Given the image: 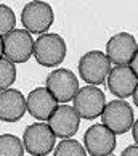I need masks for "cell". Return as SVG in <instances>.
I'll return each instance as SVG.
<instances>
[{"mask_svg":"<svg viewBox=\"0 0 138 156\" xmlns=\"http://www.w3.org/2000/svg\"><path fill=\"white\" fill-rule=\"evenodd\" d=\"M133 108L124 100H112L108 101L105 109L101 113L103 126H106L109 130H112L116 135L125 134L133 126Z\"/></svg>","mask_w":138,"mask_h":156,"instance_id":"cell-5","label":"cell"},{"mask_svg":"<svg viewBox=\"0 0 138 156\" xmlns=\"http://www.w3.org/2000/svg\"><path fill=\"white\" fill-rule=\"evenodd\" d=\"M53 156H87V150L74 138H63L56 145Z\"/></svg>","mask_w":138,"mask_h":156,"instance_id":"cell-16","label":"cell"},{"mask_svg":"<svg viewBox=\"0 0 138 156\" xmlns=\"http://www.w3.org/2000/svg\"><path fill=\"white\" fill-rule=\"evenodd\" d=\"M84 145L91 156H109L116 148V134L103 124H93L85 130Z\"/></svg>","mask_w":138,"mask_h":156,"instance_id":"cell-9","label":"cell"},{"mask_svg":"<svg viewBox=\"0 0 138 156\" xmlns=\"http://www.w3.org/2000/svg\"><path fill=\"white\" fill-rule=\"evenodd\" d=\"M120 156H138V145H130L124 150Z\"/></svg>","mask_w":138,"mask_h":156,"instance_id":"cell-19","label":"cell"},{"mask_svg":"<svg viewBox=\"0 0 138 156\" xmlns=\"http://www.w3.org/2000/svg\"><path fill=\"white\" fill-rule=\"evenodd\" d=\"M136 84H138V77L135 76V73L130 69L129 65L111 68V73L108 76V89L119 100L133 95Z\"/></svg>","mask_w":138,"mask_h":156,"instance_id":"cell-13","label":"cell"},{"mask_svg":"<svg viewBox=\"0 0 138 156\" xmlns=\"http://www.w3.org/2000/svg\"><path fill=\"white\" fill-rule=\"evenodd\" d=\"M0 156H24V145L16 135H0Z\"/></svg>","mask_w":138,"mask_h":156,"instance_id":"cell-15","label":"cell"},{"mask_svg":"<svg viewBox=\"0 0 138 156\" xmlns=\"http://www.w3.org/2000/svg\"><path fill=\"white\" fill-rule=\"evenodd\" d=\"M105 106H106L105 94L95 85H87V87L79 89V92L74 97V109L82 119L91 121L101 116Z\"/></svg>","mask_w":138,"mask_h":156,"instance_id":"cell-7","label":"cell"},{"mask_svg":"<svg viewBox=\"0 0 138 156\" xmlns=\"http://www.w3.org/2000/svg\"><path fill=\"white\" fill-rule=\"evenodd\" d=\"M56 135L45 122H36L26 127L22 135V145L32 156H47L55 148Z\"/></svg>","mask_w":138,"mask_h":156,"instance_id":"cell-4","label":"cell"},{"mask_svg":"<svg viewBox=\"0 0 138 156\" xmlns=\"http://www.w3.org/2000/svg\"><path fill=\"white\" fill-rule=\"evenodd\" d=\"M138 50L136 39L129 32H119L112 36L106 44V56L117 66L130 65Z\"/></svg>","mask_w":138,"mask_h":156,"instance_id":"cell-10","label":"cell"},{"mask_svg":"<svg viewBox=\"0 0 138 156\" xmlns=\"http://www.w3.org/2000/svg\"><path fill=\"white\" fill-rule=\"evenodd\" d=\"M130 69H132V71H133L135 73V76L138 77V50H136V53H135V56H133V60H132L130 61Z\"/></svg>","mask_w":138,"mask_h":156,"instance_id":"cell-20","label":"cell"},{"mask_svg":"<svg viewBox=\"0 0 138 156\" xmlns=\"http://www.w3.org/2000/svg\"><path fill=\"white\" fill-rule=\"evenodd\" d=\"M133 103L136 105V108H138V84H136V87H135V92H133Z\"/></svg>","mask_w":138,"mask_h":156,"instance_id":"cell-22","label":"cell"},{"mask_svg":"<svg viewBox=\"0 0 138 156\" xmlns=\"http://www.w3.org/2000/svg\"><path fill=\"white\" fill-rule=\"evenodd\" d=\"M53 8L47 2H29L21 11V23L29 34H47L48 27L53 24Z\"/></svg>","mask_w":138,"mask_h":156,"instance_id":"cell-3","label":"cell"},{"mask_svg":"<svg viewBox=\"0 0 138 156\" xmlns=\"http://www.w3.org/2000/svg\"><path fill=\"white\" fill-rule=\"evenodd\" d=\"M132 135H133V140H135V143L138 145V118H136V121L133 122V126H132Z\"/></svg>","mask_w":138,"mask_h":156,"instance_id":"cell-21","label":"cell"},{"mask_svg":"<svg viewBox=\"0 0 138 156\" xmlns=\"http://www.w3.org/2000/svg\"><path fill=\"white\" fill-rule=\"evenodd\" d=\"M32 34L26 29H15L3 37V53L11 63H26L34 55Z\"/></svg>","mask_w":138,"mask_h":156,"instance_id":"cell-6","label":"cell"},{"mask_svg":"<svg viewBox=\"0 0 138 156\" xmlns=\"http://www.w3.org/2000/svg\"><path fill=\"white\" fill-rule=\"evenodd\" d=\"M34 58L42 66H58L66 58V42L55 32L42 34L34 42Z\"/></svg>","mask_w":138,"mask_h":156,"instance_id":"cell-1","label":"cell"},{"mask_svg":"<svg viewBox=\"0 0 138 156\" xmlns=\"http://www.w3.org/2000/svg\"><path fill=\"white\" fill-rule=\"evenodd\" d=\"M16 16L8 5L0 3V37H5L11 31H15Z\"/></svg>","mask_w":138,"mask_h":156,"instance_id":"cell-18","label":"cell"},{"mask_svg":"<svg viewBox=\"0 0 138 156\" xmlns=\"http://www.w3.org/2000/svg\"><path fill=\"white\" fill-rule=\"evenodd\" d=\"M5 53H3V37H0V58H2Z\"/></svg>","mask_w":138,"mask_h":156,"instance_id":"cell-23","label":"cell"},{"mask_svg":"<svg viewBox=\"0 0 138 156\" xmlns=\"http://www.w3.org/2000/svg\"><path fill=\"white\" fill-rule=\"evenodd\" d=\"M26 106L32 118L45 122L58 108V101L50 94L47 87H37L32 92H29V95L26 98Z\"/></svg>","mask_w":138,"mask_h":156,"instance_id":"cell-12","label":"cell"},{"mask_svg":"<svg viewBox=\"0 0 138 156\" xmlns=\"http://www.w3.org/2000/svg\"><path fill=\"white\" fill-rule=\"evenodd\" d=\"M111 73V61L100 50H91L82 55L79 60V74L82 80L90 85H101Z\"/></svg>","mask_w":138,"mask_h":156,"instance_id":"cell-2","label":"cell"},{"mask_svg":"<svg viewBox=\"0 0 138 156\" xmlns=\"http://www.w3.org/2000/svg\"><path fill=\"white\" fill-rule=\"evenodd\" d=\"M47 89L56 98L58 103H67L74 100L79 92V79L69 69H55L47 76Z\"/></svg>","mask_w":138,"mask_h":156,"instance_id":"cell-8","label":"cell"},{"mask_svg":"<svg viewBox=\"0 0 138 156\" xmlns=\"http://www.w3.org/2000/svg\"><path fill=\"white\" fill-rule=\"evenodd\" d=\"M27 111L26 98L16 89L0 92V119L5 122H16Z\"/></svg>","mask_w":138,"mask_h":156,"instance_id":"cell-14","label":"cell"},{"mask_svg":"<svg viewBox=\"0 0 138 156\" xmlns=\"http://www.w3.org/2000/svg\"><path fill=\"white\" fill-rule=\"evenodd\" d=\"M79 124L80 116L74 109V106L69 105H60L48 119L50 129L60 138H71L79 130Z\"/></svg>","mask_w":138,"mask_h":156,"instance_id":"cell-11","label":"cell"},{"mask_svg":"<svg viewBox=\"0 0 138 156\" xmlns=\"http://www.w3.org/2000/svg\"><path fill=\"white\" fill-rule=\"evenodd\" d=\"M16 80V66L7 58H0V92L7 90Z\"/></svg>","mask_w":138,"mask_h":156,"instance_id":"cell-17","label":"cell"}]
</instances>
